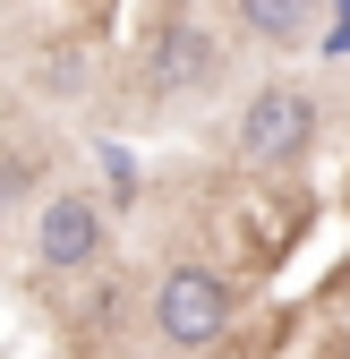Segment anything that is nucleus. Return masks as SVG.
Instances as JSON below:
<instances>
[{
	"label": "nucleus",
	"instance_id": "nucleus-5",
	"mask_svg": "<svg viewBox=\"0 0 350 359\" xmlns=\"http://www.w3.org/2000/svg\"><path fill=\"white\" fill-rule=\"evenodd\" d=\"M239 18H248V34H265V43H299L308 18H316V0H239Z\"/></svg>",
	"mask_w": 350,
	"mask_h": 359
},
{
	"label": "nucleus",
	"instance_id": "nucleus-2",
	"mask_svg": "<svg viewBox=\"0 0 350 359\" xmlns=\"http://www.w3.org/2000/svg\"><path fill=\"white\" fill-rule=\"evenodd\" d=\"M308 146H316V103L299 95V86L248 95V111H239V154L248 163H299Z\"/></svg>",
	"mask_w": 350,
	"mask_h": 359
},
{
	"label": "nucleus",
	"instance_id": "nucleus-3",
	"mask_svg": "<svg viewBox=\"0 0 350 359\" xmlns=\"http://www.w3.org/2000/svg\"><path fill=\"white\" fill-rule=\"evenodd\" d=\"M34 248H43L52 274H77V265H94V248H103V214L85 205V197H52V205H43Z\"/></svg>",
	"mask_w": 350,
	"mask_h": 359
},
{
	"label": "nucleus",
	"instance_id": "nucleus-6",
	"mask_svg": "<svg viewBox=\"0 0 350 359\" xmlns=\"http://www.w3.org/2000/svg\"><path fill=\"white\" fill-rule=\"evenodd\" d=\"M18 189H26V163H18V154H0V214L18 205Z\"/></svg>",
	"mask_w": 350,
	"mask_h": 359
},
{
	"label": "nucleus",
	"instance_id": "nucleus-4",
	"mask_svg": "<svg viewBox=\"0 0 350 359\" xmlns=\"http://www.w3.org/2000/svg\"><path fill=\"white\" fill-rule=\"evenodd\" d=\"M154 77H162V86H205V77H214V43H205L197 26H171V34H162Z\"/></svg>",
	"mask_w": 350,
	"mask_h": 359
},
{
	"label": "nucleus",
	"instance_id": "nucleus-1",
	"mask_svg": "<svg viewBox=\"0 0 350 359\" xmlns=\"http://www.w3.org/2000/svg\"><path fill=\"white\" fill-rule=\"evenodd\" d=\"M231 325V291L223 274H205V265H171V274L154 283V334L171 351H214Z\"/></svg>",
	"mask_w": 350,
	"mask_h": 359
}]
</instances>
